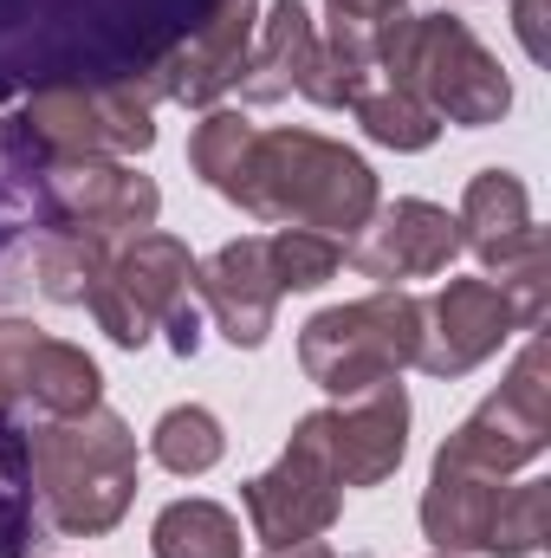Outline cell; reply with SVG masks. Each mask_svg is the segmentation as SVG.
<instances>
[{"mask_svg": "<svg viewBox=\"0 0 551 558\" xmlns=\"http://www.w3.org/2000/svg\"><path fill=\"white\" fill-rule=\"evenodd\" d=\"M208 13L215 0H0V98L137 78Z\"/></svg>", "mask_w": 551, "mask_h": 558, "instance_id": "cell-1", "label": "cell"}, {"mask_svg": "<svg viewBox=\"0 0 551 558\" xmlns=\"http://www.w3.org/2000/svg\"><path fill=\"white\" fill-rule=\"evenodd\" d=\"M228 202L273 228H305L338 241L377 215V169L318 131H254Z\"/></svg>", "mask_w": 551, "mask_h": 558, "instance_id": "cell-2", "label": "cell"}, {"mask_svg": "<svg viewBox=\"0 0 551 558\" xmlns=\"http://www.w3.org/2000/svg\"><path fill=\"white\" fill-rule=\"evenodd\" d=\"M33 507L65 539L111 533L137 500V435L105 403L85 416H39L26 435Z\"/></svg>", "mask_w": 551, "mask_h": 558, "instance_id": "cell-3", "label": "cell"}, {"mask_svg": "<svg viewBox=\"0 0 551 558\" xmlns=\"http://www.w3.org/2000/svg\"><path fill=\"white\" fill-rule=\"evenodd\" d=\"M149 143H156V92L137 72L118 85H39L0 124V162L7 175H26L72 156H143Z\"/></svg>", "mask_w": 551, "mask_h": 558, "instance_id": "cell-4", "label": "cell"}, {"mask_svg": "<svg viewBox=\"0 0 551 558\" xmlns=\"http://www.w3.org/2000/svg\"><path fill=\"white\" fill-rule=\"evenodd\" d=\"M377 78L415 92L441 124H500L513 111V85L500 59L454 13H396L377 33Z\"/></svg>", "mask_w": 551, "mask_h": 558, "instance_id": "cell-5", "label": "cell"}, {"mask_svg": "<svg viewBox=\"0 0 551 558\" xmlns=\"http://www.w3.org/2000/svg\"><path fill=\"white\" fill-rule=\"evenodd\" d=\"M415 338H421V299L403 286H383L370 299L331 305L298 331V364L325 397H364L377 384H390L403 364H415Z\"/></svg>", "mask_w": 551, "mask_h": 558, "instance_id": "cell-6", "label": "cell"}, {"mask_svg": "<svg viewBox=\"0 0 551 558\" xmlns=\"http://www.w3.org/2000/svg\"><path fill=\"white\" fill-rule=\"evenodd\" d=\"M7 182L20 189L39 234L118 241V234H149L162 215V189L137 175L124 156H72V162H46Z\"/></svg>", "mask_w": 551, "mask_h": 558, "instance_id": "cell-7", "label": "cell"}, {"mask_svg": "<svg viewBox=\"0 0 551 558\" xmlns=\"http://www.w3.org/2000/svg\"><path fill=\"white\" fill-rule=\"evenodd\" d=\"M241 507L254 520V539H267V553L331 533V520L344 507V487L331 468V410H311L292 422L285 454L241 487Z\"/></svg>", "mask_w": 551, "mask_h": 558, "instance_id": "cell-8", "label": "cell"}, {"mask_svg": "<svg viewBox=\"0 0 551 558\" xmlns=\"http://www.w3.org/2000/svg\"><path fill=\"white\" fill-rule=\"evenodd\" d=\"M546 448H551V344L532 338L513 357L506 384L441 441V454L461 461V468H480V474H500L506 481L513 468L539 461Z\"/></svg>", "mask_w": 551, "mask_h": 558, "instance_id": "cell-9", "label": "cell"}, {"mask_svg": "<svg viewBox=\"0 0 551 558\" xmlns=\"http://www.w3.org/2000/svg\"><path fill=\"white\" fill-rule=\"evenodd\" d=\"M188 292H195V254L175 234H131L105 260V279L85 292V312L98 318L111 344L143 351Z\"/></svg>", "mask_w": 551, "mask_h": 558, "instance_id": "cell-10", "label": "cell"}, {"mask_svg": "<svg viewBox=\"0 0 551 558\" xmlns=\"http://www.w3.org/2000/svg\"><path fill=\"white\" fill-rule=\"evenodd\" d=\"M254 33H260V0H215V13H208L195 33H182V39L143 72V85L156 92V105L208 111L221 92L241 85L247 52H254Z\"/></svg>", "mask_w": 551, "mask_h": 558, "instance_id": "cell-11", "label": "cell"}, {"mask_svg": "<svg viewBox=\"0 0 551 558\" xmlns=\"http://www.w3.org/2000/svg\"><path fill=\"white\" fill-rule=\"evenodd\" d=\"M513 305L500 299L493 279H448L434 299H421V338H415V364L441 384L480 371L506 338H513Z\"/></svg>", "mask_w": 551, "mask_h": 558, "instance_id": "cell-12", "label": "cell"}, {"mask_svg": "<svg viewBox=\"0 0 551 558\" xmlns=\"http://www.w3.org/2000/svg\"><path fill=\"white\" fill-rule=\"evenodd\" d=\"M454 254H461L454 215L434 208V202H415V195L409 202L377 208V215L357 228V241L344 247V260H351L364 279H377V286H403V279L448 274Z\"/></svg>", "mask_w": 551, "mask_h": 558, "instance_id": "cell-13", "label": "cell"}, {"mask_svg": "<svg viewBox=\"0 0 551 558\" xmlns=\"http://www.w3.org/2000/svg\"><path fill=\"white\" fill-rule=\"evenodd\" d=\"M409 454V390L390 377L331 410V468L338 487H383Z\"/></svg>", "mask_w": 551, "mask_h": 558, "instance_id": "cell-14", "label": "cell"}, {"mask_svg": "<svg viewBox=\"0 0 551 558\" xmlns=\"http://www.w3.org/2000/svg\"><path fill=\"white\" fill-rule=\"evenodd\" d=\"M195 292L208 299V312H215L228 344L260 351L267 331H273V312H279V279H273V260H267V234H247V241H228L221 254H208L195 267Z\"/></svg>", "mask_w": 551, "mask_h": 558, "instance_id": "cell-15", "label": "cell"}, {"mask_svg": "<svg viewBox=\"0 0 551 558\" xmlns=\"http://www.w3.org/2000/svg\"><path fill=\"white\" fill-rule=\"evenodd\" d=\"M454 228H461V247H467V254H474L493 279L506 274V267H519L526 254H539V247H546V234L532 228L526 182H519V175H506V169H480V175L467 182Z\"/></svg>", "mask_w": 551, "mask_h": 558, "instance_id": "cell-16", "label": "cell"}, {"mask_svg": "<svg viewBox=\"0 0 551 558\" xmlns=\"http://www.w3.org/2000/svg\"><path fill=\"white\" fill-rule=\"evenodd\" d=\"M493 507H500V474H480V468H461V461L434 454V474H428V494H421V533H428L434 553L448 558L487 553Z\"/></svg>", "mask_w": 551, "mask_h": 558, "instance_id": "cell-17", "label": "cell"}, {"mask_svg": "<svg viewBox=\"0 0 551 558\" xmlns=\"http://www.w3.org/2000/svg\"><path fill=\"white\" fill-rule=\"evenodd\" d=\"M311 59H318V26H311V13H305L298 0H279L273 13L260 20V33H254L247 72H241V98H247V105H279V98L305 92Z\"/></svg>", "mask_w": 551, "mask_h": 558, "instance_id": "cell-18", "label": "cell"}, {"mask_svg": "<svg viewBox=\"0 0 551 558\" xmlns=\"http://www.w3.org/2000/svg\"><path fill=\"white\" fill-rule=\"evenodd\" d=\"M98 397H105L98 364L78 344L46 338L39 344V364H33V384H26V410L33 416H85V410H98Z\"/></svg>", "mask_w": 551, "mask_h": 558, "instance_id": "cell-19", "label": "cell"}, {"mask_svg": "<svg viewBox=\"0 0 551 558\" xmlns=\"http://www.w3.org/2000/svg\"><path fill=\"white\" fill-rule=\"evenodd\" d=\"M156 558H241V520L215 500H175L149 526Z\"/></svg>", "mask_w": 551, "mask_h": 558, "instance_id": "cell-20", "label": "cell"}, {"mask_svg": "<svg viewBox=\"0 0 551 558\" xmlns=\"http://www.w3.org/2000/svg\"><path fill=\"white\" fill-rule=\"evenodd\" d=\"M111 241H85V234H39L33 247V279L52 305H85V292L105 279Z\"/></svg>", "mask_w": 551, "mask_h": 558, "instance_id": "cell-21", "label": "cell"}, {"mask_svg": "<svg viewBox=\"0 0 551 558\" xmlns=\"http://www.w3.org/2000/svg\"><path fill=\"white\" fill-rule=\"evenodd\" d=\"M39 507H33V468H26V428L0 416V558H26L39 539Z\"/></svg>", "mask_w": 551, "mask_h": 558, "instance_id": "cell-22", "label": "cell"}, {"mask_svg": "<svg viewBox=\"0 0 551 558\" xmlns=\"http://www.w3.org/2000/svg\"><path fill=\"white\" fill-rule=\"evenodd\" d=\"M351 111H357L364 137L383 143V149H428V143L441 137V118L415 92H403V85H370Z\"/></svg>", "mask_w": 551, "mask_h": 558, "instance_id": "cell-23", "label": "cell"}, {"mask_svg": "<svg viewBox=\"0 0 551 558\" xmlns=\"http://www.w3.org/2000/svg\"><path fill=\"white\" fill-rule=\"evenodd\" d=\"M149 454H156L169 474H208V468L228 454V435H221V422L208 416L201 403H182V410H169V416L156 422Z\"/></svg>", "mask_w": 551, "mask_h": 558, "instance_id": "cell-24", "label": "cell"}, {"mask_svg": "<svg viewBox=\"0 0 551 558\" xmlns=\"http://www.w3.org/2000/svg\"><path fill=\"white\" fill-rule=\"evenodd\" d=\"M551 533V481H519L500 487L493 526H487V553L493 558H532Z\"/></svg>", "mask_w": 551, "mask_h": 558, "instance_id": "cell-25", "label": "cell"}, {"mask_svg": "<svg viewBox=\"0 0 551 558\" xmlns=\"http://www.w3.org/2000/svg\"><path fill=\"white\" fill-rule=\"evenodd\" d=\"M254 131H260V124H247L241 111H208V118L195 124V137H188V169H195L215 195H228L234 175H241V162H247Z\"/></svg>", "mask_w": 551, "mask_h": 558, "instance_id": "cell-26", "label": "cell"}, {"mask_svg": "<svg viewBox=\"0 0 551 558\" xmlns=\"http://www.w3.org/2000/svg\"><path fill=\"white\" fill-rule=\"evenodd\" d=\"M267 260H273L279 292H311L344 267V247L331 234H305V228H279L267 234Z\"/></svg>", "mask_w": 551, "mask_h": 558, "instance_id": "cell-27", "label": "cell"}, {"mask_svg": "<svg viewBox=\"0 0 551 558\" xmlns=\"http://www.w3.org/2000/svg\"><path fill=\"white\" fill-rule=\"evenodd\" d=\"M500 299L513 305V325H519V331H539L546 312H551V247L526 254L519 267H506V274H500Z\"/></svg>", "mask_w": 551, "mask_h": 558, "instance_id": "cell-28", "label": "cell"}, {"mask_svg": "<svg viewBox=\"0 0 551 558\" xmlns=\"http://www.w3.org/2000/svg\"><path fill=\"white\" fill-rule=\"evenodd\" d=\"M39 344H46L39 325H26V318H0V416L26 403V384H33Z\"/></svg>", "mask_w": 551, "mask_h": 558, "instance_id": "cell-29", "label": "cell"}, {"mask_svg": "<svg viewBox=\"0 0 551 558\" xmlns=\"http://www.w3.org/2000/svg\"><path fill=\"white\" fill-rule=\"evenodd\" d=\"M409 13V0H325V20H331V39H357L377 52V33Z\"/></svg>", "mask_w": 551, "mask_h": 558, "instance_id": "cell-30", "label": "cell"}, {"mask_svg": "<svg viewBox=\"0 0 551 558\" xmlns=\"http://www.w3.org/2000/svg\"><path fill=\"white\" fill-rule=\"evenodd\" d=\"M162 331H169V351H175V357H195V351H201V318H195V305H188V299L162 318Z\"/></svg>", "mask_w": 551, "mask_h": 558, "instance_id": "cell-31", "label": "cell"}, {"mask_svg": "<svg viewBox=\"0 0 551 558\" xmlns=\"http://www.w3.org/2000/svg\"><path fill=\"white\" fill-rule=\"evenodd\" d=\"M513 26H519V46L532 59H546V26H539V0H513Z\"/></svg>", "mask_w": 551, "mask_h": 558, "instance_id": "cell-32", "label": "cell"}, {"mask_svg": "<svg viewBox=\"0 0 551 558\" xmlns=\"http://www.w3.org/2000/svg\"><path fill=\"white\" fill-rule=\"evenodd\" d=\"M267 558H338V553H331L325 539H298V546H273Z\"/></svg>", "mask_w": 551, "mask_h": 558, "instance_id": "cell-33", "label": "cell"}, {"mask_svg": "<svg viewBox=\"0 0 551 558\" xmlns=\"http://www.w3.org/2000/svg\"><path fill=\"white\" fill-rule=\"evenodd\" d=\"M434 558H448V553H434Z\"/></svg>", "mask_w": 551, "mask_h": 558, "instance_id": "cell-34", "label": "cell"}]
</instances>
